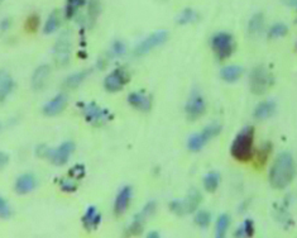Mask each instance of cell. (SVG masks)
Returning a JSON list of instances; mask_svg holds the SVG:
<instances>
[{"label": "cell", "mask_w": 297, "mask_h": 238, "mask_svg": "<svg viewBox=\"0 0 297 238\" xmlns=\"http://www.w3.org/2000/svg\"><path fill=\"white\" fill-rule=\"evenodd\" d=\"M296 175V162L292 155L282 152L278 155L270 172V182L272 188L282 190L292 182Z\"/></svg>", "instance_id": "cell-1"}, {"label": "cell", "mask_w": 297, "mask_h": 238, "mask_svg": "<svg viewBox=\"0 0 297 238\" xmlns=\"http://www.w3.org/2000/svg\"><path fill=\"white\" fill-rule=\"evenodd\" d=\"M254 129L252 127L244 128L236 135L231 143L230 153L234 160L239 162H248L253 157Z\"/></svg>", "instance_id": "cell-2"}, {"label": "cell", "mask_w": 297, "mask_h": 238, "mask_svg": "<svg viewBox=\"0 0 297 238\" xmlns=\"http://www.w3.org/2000/svg\"><path fill=\"white\" fill-rule=\"evenodd\" d=\"M273 77L264 66H257L252 70L249 75V86L251 91L255 95H263L272 86Z\"/></svg>", "instance_id": "cell-3"}, {"label": "cell", "mask_w": 297, "mask_h": 238, "mask_svg": "<svg viewBox=\"0 0 297 238\" xmlns=\"http://www.w3.org/2000/svg\"><path fill=\"white\" fill-rule=\"evenodd\" d=\"M220 130L221 125L219 123H212L206 128H204L201 132L192 135L187 141V147H189L190 151H194V152L202 150L207 142H210L213 138H215L220 133Z\"/></svg>", "instance_id": "cell-4"}, {"label": "cell", "mask_w": 297, "mask_h": 238, "mask_svg": "<svg viewBox=\"0 0 297 238\" xmlns=\"http://www.w3.org/2000/svg\"><path fill=\"white\" fill-rule=\"evenodd\" d=\"M212 47L214 54L219 60H226L233 55L235 49V42L229 33L219 32L212 38Z\"/></svg>", "instance_id": "cell-5"}, {"label": "cell", "mask_w": 297, "mask_h": 238, "mask_svg": "<svg viewBox=\"0 0 297 238\" xmlns=\"http://www.w3.org/2000/svg\"><path fill=\"white\" fill-rule=\"evenodd\" d=\"M201 203V194L199 190H191L185 199H176L171 201L170 208L177 216H185L195 211Z\"/></svg>", "instance_id": "cell-6"}, {"label": "cell", "mask_w": 297, "mask_h": 238, "mask_svg": "<svg viewBox=\"0 0 297 238\" xmlns=\"http://www.w3.org/2000/svg\"><path fill=\"white\" fill-rule=\"evenodd\" d=\"M168 38V33L166 31H157V32L152 33L144 38L137 47L134 48L135 56H144V55L150 54L152 49L157 48L161 44L165 43Z\"/></svg>", "instance_id": "cell-7"}, {"label": "cell", "mask_w": 297, "mask_h": 238, "mask_svg": "<svg viewBox=\"0 0 297 238\" xmlns=\"http://www.w3.org/2000/svg\"><path fill=\"white\" fill-rule=\"evenodd\" d=\"M185 112L191 120L200 118L206 112V101H205L201 93L196 89L190 94V98L187 100L186 107H185Z\"/></svg>", "instance_id": "cell-8"}, {"label": "cell", "mask_w": 297, "mask_h": 238, "mask_svg": "<svg viewBox=\"0 0 297 238\" xmlns=\"http://www.w3.org/2000/svg\"><path fill=\"white\" fill-rule=\"evenodd\" d=\"M71 54V36L70 32L62 33L54 46V62L58 66H65L70 61Z\"/></svg>", "instance_id": "cell-9"}, {"label": "cell", "mask_w": 297, "mask_h": 238, "mask_svg": "<svg viewBox=\"0 0 297 238\" xmlns=\"http://www.w3.org/2000/svg\"><path fill=\"white\" fill-rule=\"evenodd\" d=\"M75 145L74 142H64L60 145L57 148H52L46 152V156L49 161L56 166H62V165L67 164L70 157L74 153Z\"/></svg>", "instance_id": "cell-10"}, {"label": "cell", "mask_w": 297, "mask_h": 238, "mask_svg": "<svg viewBox=\"0 0 297 238\" xmlns=\"http://www.w3.org/2000/svg\"><path fill=\"white\" fill-rule=\"evenodd\" d=\"M82 112L87 122H90L94 125H100L108 120V112L99 107L95 103H86L82 107Z\"/></svg>", "instance_id": "cell-11"}, {"label": "cell", "mask_w": 297, "mask_h": 238, "mask_svg": "<svg viewBox=\"0 0 297 238\" xmlns=\"http://www.w3.org/2000/svg\"><path fill=\"white\" fill-rule=\"evenodd\" d=\"M128 81V75L124 70L116 69L111 71L108 76L104 80V86L110 93H116L121 91L124 88L126 83Z\"/></svg>", "instance_id": "cell-12"}, {"label": "cell", "mask_w": 297, "mask_h": 238, "mask_svg": "<svg viewBox=\"0 0 297 238\" xmlns=\"http://www.w3.org/2000/svg\"><path fill=\"white\" fill-rule=\"evenodd\" d=\"M155 210H156L155 201H150L148 204H145L144 208H143L139 213L135 214L134 219H133V222L130 223V226H129L130 233H133V234L140 233V231L143 229V224H144L145 219H147L148 217L152 216V214L155 213Z\"/></svg>", "instance_id": "cell-13"}, {"label": "cell", "mask_w": 297, "mask_h": 238, "mask_svg": "<svg viewBox=\"0 0 297 238\" xmlns=\"http://www.w3.org/2000/svg\"><path fill=\"white\" fill-rule=\"evenodd\" d=\"M67 103H69V98H67L66 94H58L54 98H52L48 103L44 104L43 113L48 117L58 116L60 113H62L65 111V108L67 107Z\"/></svg>", "instance_id": "cell-14"}, {"label": "cell", "mask_w": 297, "mask_h": 238, "mask_svg": "<svg viewBox=\"0 0 297 238\" xmlns=\"http://www.w3.org/2000/svg\"><path fill=\"white\" fill-rule=\"evenodd\" d=\"M132 197L133 190L130 187H124L119 190L115 200H114V213L116 216H122L123 213H126L130 201H132Z\"/></svg>", "instance_id": "cell-15"}, {"label": "cell", "mask_w": 297, "mask_h": 238, "mask_svg": "<svg viewBox=\"0 0 297 238\" xmlns=\"http://www.w3.org/2000/svg\"><path fill=\"white\" fill-rule=\"evenodd\" d=\"M128 103L140 112H148L152 105L151 96L144 91H134L128 95Z\"/></svg>", "instance_id": "cell-16"}, {"label": "cell", "mask_w": 297, "mask_h": 238, "mask_svg": "<svg viewBox=\"0 0 297 238\" xmlns=\"http://www.w3.org/2000/svg\"><path fill=\"white\" fill-rule=\"evenodd\" d=\"M37 187V180H36L35 175L32 174H23L17 179L14 184V190L19 195L29 194L31 192L36 189Z\"/></svg>", "instance_id": "cell-17"}, {"label": "cell", "mask_w": 297, "mask_h": 238, "mask_svg": "<svg viewBox=\"0 0 297 238\" xmlns=\"http://www.w3.org/2000/svg\"><path fill=\"white\" fill-rule=\"evenodd\" d=\"M49 74H51V69L48 65H41L35 70L32 75V88L35 90H42L44 86L47 85V81L49 79Z\"/></svg>", "instance_id": "cell-18"}, {"label": "cell", "mask_w": 297, "mask_h": 238, "mask_svg": "<svg viewBox=\"0 0 297 238\" xmlns=\"http://www.w3.org/2000/svg\"><path fill=\"white\" fill-rule=\"evenodd\" d=\"M101 222V214L95 205H90L86 209L84 217H82V223L86 229H96Z\"/></svg>", "instance_id": "cell-19"}, {"label": "cell", "mask_w": 297, "mask_h": 238, "mask_svg": "<svg viewBox=\"0 0 297 238\" xmlns=\"http://www.w3.org/2000/svg\"><path fill=\"white\" fill-rule=\"evenodd\" d=\"M276 111V105L273 101L268 100V101H262L260 104H258V107L254 111V117L257 119H267L270 118L271 116H273Z\"/></svg>", "instance_id": "cell-20"}, {"label": "cell", "mask_w": 297, "mask_h": 238, "mask_svg": "<svg viewBox=\"0 0 297 238\" xmlns=\"http://www.w3.org/2000/svg\"><path fill=\"white\" fill-rule=\"evenodd\" d=\"M243 69L241 66H236V65H229L221 69L220 71V77L226 83H234L241 77Z\"/></svg>", "instance_id": "cell-21"}, {"label": "cell", "mask_w": 297, "mask_h": 238, "mask_svg": "<svg viewBox=\"0 0 297 238\" xmlns=\"http://www.w3.org/2000/svg\"><path fill=\"white\" fill-rule=\"evenodd\" d=\"M60 24H61V17H60V12L58 10H53L51 14L48 15L46 20V24H44L43 32L46 35H52V33L56 32L60 28Z\"/></svg>", "instance_id": "cell-22"}, {"label": "cell", "mask_w": 297, "mask_h": 238, "mask_svg": "<svg viewBox=\"0 0 297 238\" xmlns=\"http://www.w3.org/2000/svg\"><path fill=\"white\" fill-rule=\"evenodd\" d=\"M264 28V17L260 13H257L253 17L251 18L248 23V32L251 33L252 36H257L259 35L260 32Z\"/></svg>", "instance_id": "cell-23"}, {"label": "cell", "mask_w": 297, "mask_h": 238, "mask_svg": "<svg viewBox=\"0 0 297 238\" xmlns=\"http://www.w3.org/2000/svg\"><path fill=\"white\" fill-rule=\"evenodd\" d=\"M90 71H79L75 72V74H71L69 77H66L65 80V86L69 89H75L77 86H80V84L84 83V80L88 76Z\"/></svg>", "instance_id": "cell-24"}, {"label": "cell", "mask_w": 297, "mask_h": 238, "mask_svg": "<svg viewBox=\"0 0 297 238\" xmlns=\"http://www.w3.org/2000/svg\"><path fill=\"white\" fill-rule=\"evenodd\" d=\"M229 226H230V218H229L228 214H221L218 218L216 222V228H215V234L216 237L223 238L228 232Z\"/></svg>", "instance_id": "cell-25"}, {"label": "cell", "mask_w": 297, "mask_h": 238, "mask_svg": "<svg viewBox=\"0 0 297 238\" xmlns=\"http://www.w3.org/2000/svg\"><path fill=\"white\" fill-rule=\"evenodd\" d=\"M219 184H220V176L218 172L212 171L204 177V187L209 193L215 192L219 188Z\"/></svg>", "instance_id": "cell-26"}, {"label": "cell", "mask_w": 297, "mask_h": 238, "mask_svg": "<svg viewBox=\"0 0 297 238\" xmlns=\"http://www.w3.org/2000/svg\"><path fill=\"white\" fill-rule=\"evenodd\" d=\"M14 80L10 76H4L0 81V101L5 100L14 89Z\"/></svg>", "instance_id": "cell-27"}, {"label": "cell", "mask_w": 297, "mask_h": 238, "mask_svg": "<svg viewBox=\"0 0 297 238\" xmlns=\"http://www.w3.org/2000/svg\"><path fill=\"white\" fill-rule=\"evenodd\" d=\"M86 0H67L66 14L69 18H72L77 13V10L84 7Z\"/></svg>", "instance_id": "cell-28"}, {"label": "cell", "mask_w": 297, "mask_h": 238, "mask_svg": "<svg viewBox=\"0 0 297 238\" xmlns=\"http://www.w3.org/2000/svg\"><path fill=\"white\" fill-rule=\"evenodd\" d=\"M288 32L287 25L283 24V23H277V24H273L270 30V37L271 38H280L285 37Z\"/></svg>", "instance_id": "cell-29"}, {"label": "cell", "mask_w": 297, "mask_h": 238, "mask_svg": "<svg viewBox=\"0 0 297 238\" xmlns=\"http://www.w3.org/2000/svg\"><path fill=\"white\" fill-rule=\"evenodd\" d=\"M197 18V14L195 10L192 9H185L184 12L180 14L179 17V23L180 24H189V23L195 22Z\"/></svg>", "instance_id": "cell-30"}, {"label": "cell", "mask_w": 297, "mask_h": 238, "mask_svg": "<svg viewBox=\"0 0 297 238\" xmlns=\"http://www.w3.org/2000/svg\"><path fill=\"white\" fill-rule=\"evenodd\" d=\"M195 222H196V224H199L201 228H205V227H207L210 224V213H207V211L205 210H200L199 213L196 214V217H195Z\"/></svg>", "instance_id": "cell-31"}, {"label": "cell", "mask_w": 297, "mask_h": 238, "mask_svg": "<svg viewBox=\"0 0 297 238\" xmlns=\"http://www.w3.org/2000/svg\"><path fill=\"white\" fill-rule=\"evenodd\" d=\"M254 232V228H253V223H252V221H246L244 222L243 226L241 227V229L239 231H236V236H241V237H247V236H252Z\"/></svg>", "instance_id": "cell-32"}, {"label": "cell", "mask_w": 297, "mask_h": 238, "mask_svg": "<svg viewBox=\"0 0 297 238\" xmlns=\"http://www.w3.org/2000/svg\"><path fill=\"white\" fill-rule=\"evenodd\" d=\"M12 216V209H10L9 204L4 198L0 197V218L7 219Z\"/></svg>", "instance_id": "cell-33"}, {"label": "cell", "mask_w": 297, "mask_h": 238, "mask_svg": "<svg viewBox=\"0 0 297 238\" xmlns=\"http://www.w3.org/2000/svg\"><path fill=\"white\" fill-rule=\"evenodd\" d=\"M61 189L67 193H72L77 189V185L72 177H69V179H64L61 181Z\"/></svg>", "instance_id": "cell-34"}, {"label": "cell", "mask_w": 297, "mask_h": 238, "mask_svg": "<svg viewBox=\"0 0 297 238\" xmlns=\"http://www.w3.org/2000/svg\"><path fill=\"white\" fill-rule=\"evenodd\" d=\"M38 23H40V19H38L37 15H31L27 19V22H25V28H27L29 32H35L38 28Z\"/></svg>", "instance_id": "cell-35"}, {"label": "cell", "mask_w": 297, "mask_h": 238, "mask_svg": "<svg viewBox=\"0 0 297 238\" xmlns=\"http://www.w3.org/2000/svg\"><path fill=\"white\" fill-rule=\"evenodd\" d=\"M113 54L115 55V56H123V55L126 54V44H124L123 42H121V41L114 42Z\"/></svg>", "instance_id": "cell-36"}, {"label": "cell", "mask_w": 297, "mask_h": 238, "mask_svg": "<svg viewBox=\"0 0 297 238\" xmlns=\"http://www.w3.org/2000/svg\"><path fill=\"white\" fill-rule=\"evenodd\" d=\"M8 162H9V156H8V153L0 151V169H4L8 165Z\"/></svg>", "instance_id": "cell-37"}, {"label": "cell", "mask_w": 297, "mask_h": 238, "mask_svg": "<svg viewBox=\"0 0 297 238\" xmlns=\"http://www.w3.org/2000/svg\"><path fill=\"white\" fill-rule=\"evenodd\" d=\"M283 2L286 3V5H297V0H283Z\"/></svg>", "instance_id": "cell-38"}, {"label": "cell", "mask_w": 297, "mask_h": 238, "mask_svg": "<svg viewBox=\"0 0 297 238\" xmlns=\"http://www.w3.org/2000/svg\"><path fill=\"white\" fill-rule=\"evenodd\" d=\"M160 236V234L157 233V232H151L150 234H148V237H151V238H153V237H158Z\"/></svg>", "instance_id": "cell-39"}, {"label": "cell", "mask_w": 297, "mask_h": 238, "mask_svg": "<svg viewBox=\"0 0 297 238\" xmlns=\"http://www.w3.org/2000/svg\"><path fill=\"white\" fill-rule=\"evenodd\" d=\"M3 77H4V75H3V71H0V81H2Z\"/></svg>", "instance_id": "cell-40"}, {"label": "cell", "mask_w": 297, "mask_h": 238, "mask_svg": "<svg viewBox=\"0 0 297 238\" xmlns=\"http://www.w3.org/2000/svg\"><path fill=\"white\" fill-rule=\"evenodd\" d=\"M0 2H2V0H0Z\"/></svg>", "instance_id": "cell-41"}]
</instances>
